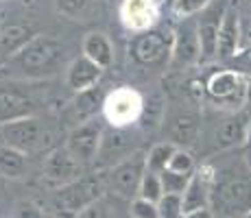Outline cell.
Listing matches in <instances>:
<instances>
[{"instance_id": "16", "label": "cell", "mask_w": 251, "mask_h": 218, "mask_svg": "<svg viewBox=\"0 0 251 218\" xmlns=\"http://www.w3.org/2000/svg\"><path fill=\"white\" fill-rule=\"evenodd\" d=\"M35 103L16 90H0V124L33 114Z\"/></svg>"}, {"instance_id": "34", "label": "cell", "mask_w": 251, "mask_h": 218, "mask_svg": "<svg viewBox=\"0 0 251 218\" xmlns=\"http://www.w3.org/2000/svg\"><path fill=\"white\" fill-rule=\"evenodd\" d=\"M183 218H214L210 207H205V210H197V212H190V214H183Z\"/></svg>"}, {"instance_id": "30", "label": "cell", "mask_w": 251, "mask_h": 218, "mask_svg": "<svg viewBox=\"0 0 251 218\" xmlns=\"http://www.w3.org/2000/svg\"><path fill=\"white\" fill-rule=\"evenodd\" d=\"M207 4H210V0H175V2H173V11L186 20V18L199 13L201 9H205Z\"/></svg>"}, {"instance_id": "23", "label": "cell", "mask_w": 251, "mask_h": 218, "mask_svg": "<svg viewBox=\"0 0 251 218\" xmlns=\"http://www.w3.org/2000/svg\"><path fill=\"white\" fill-rule=\"evenodd\" d=\"M216 44H219V22L205 20L199 24V48L201 59L216 57Z\"/></svg>"}, {"instance_id": "4", "label": "cell", "mask_w": 251, "mask_h": 218, "mask_svg": "<svg viewBox=\"0 0 251 218\" xmlns=\"http://www.w3.org/2000/svg\"><path fill=\"white\" fill-rule=\"evenodd\" d=\"M212 203L223 216L245 218L251 212V179L231 177L212 190Z\"/></svg>"}, {"instance_id": "11", "label": "cell", "mask_w": 251, "mask_h": 218, "mask_svg": "<svg viewBox=\"0 0 251 218\" xmlns=\"http://www.w3.org/2000/svg\"><path fill=\"white\" fill-rule=\"evenodd\" d=\"M120 18L125 26L131 31H147L157 18V2L155 0H123Z\"/></svg>"}, {"instance_id": "2", "label": "cell", "mask_w": 251, "mask_h": 218, "mask_svg": "<svg viewBox=\"0 0 251 218\" xmlns=\"http://www.w3.org/2000/svg\"><path fill=\"white\" fill-rule=\"evenodd\" d=\"M105 188H107V174H100V172L83 174L76 181L59 188L57 194L52 196L55 216L57 218H79L90 205H94L96 201L103 198Z\"/></svg>"}, {"instance_id": "7", "label": "cell", "mask_w": 251, "mask_h": 218, "mask_svg": "<svg viewBox=\"0 0 251 218\" xmlns=\"http://www.w3.org/2000/svg\"><path fill=\"white\" fill-rule=\"evenodd\" d=\"M81 166H83V164H81L68 148L57 146L44 157L42 174H44V179L48 183L64 188V186H68V183L76 181L79 177H83V174H81Z\"/></svg>"}, {"instance_id": "35", "label": "cell", "mask_w": 251, "mask_h": 218, "mask_svg": "<svg viewBox=\"0 0 251 218\" xmlns=\"http://www.w3.org/2000/svg\"><path fill=\"white\" fill-rule=\"evenodd\" d=\"M245 218H251V212H249V214H247V216H245Z\"/></svg>"}, {"instance_id": "6", "label": "cell", "mask_w": 251, "mask_h": 218, "mask_svg": "<svg viewBox=\"0 0 251 218\" xmlns=\"http://www.w3.org/2000/svg\"><path fill=\"white\" fill-rule=\"evenodd\" d=\"M147 172V155L131 153L127 159L118 162L107 174V186L112 188L118 196L131 198L140 192V183Z\"/></svg>"}, {"instance_id": "15", "label": "cell", "mask_w": 251, "mask_h": 218, "mask_svg": "<svg viewBox=\"0 0 251 218\" xmlns=\"http://www.w3.org/2000/svg\"><path fill=\"white\" fill-rule=\"evenodd\" d=\"M251 131V122L247 114H236L231 118L223 120L221 127L214 133V144L216 148H234L245 144V140L249 138Z\"/></svg>"}, {"instance_id": "10", "label": "cell", "mask_w": 251, "mask_h": 218, "mask_svg": "<svg viewBox=\"0 0 251 218\" xmlns=\"http://www.w3.org/2000/svg\"><path fill=\"white\" fill-rule=\"evenodd\" d=\"M173 48L168 46V40L164 37V33H155V31H149L142 33L133 40L131 52H133V59L142 66H155L164 61L168 57Z\"/></svg>"}, {"instance_id": "19", "label": "cell", "mask_w": 251, "mask_h": 218, "mask_svg": "<svg viewBox=\"0 0 251 218\" xmlns=\"http://www.w3.org/2000/svg\"><path fill=\"white\" fill-rule=\"evenodd\" d=\"M129 133L125 129H114L112 133H103V142H100V153L99 157L103 159H114V157H120L127 159L131 155V144H129Z\"/></svg>"}, {"instance_id": "18", "label": "cell", "mask_w": 251, "mask_h": 218, "mask_svg": "<svg viewBox=\"0 0 251 218\" xmlns=\"http://www.w3.org/2000/svg\"><path fill=\"white\" fill-rule=\"evenodd\" d=\"M207 92H210V96H214L219 100H231L236 94L245 92L243 76L231 70L214 72L210 76V81H207Z\"/></svg>"}, {"instance_id": "33", "label": "cell", "mask_w": 251, "mask_h": 218, "mask_svg": "<svg viewBox=\"0 0 251 218\" xmlns=\"http://www.w3.org/2000/svg\"><path fill=\"white\" fill-rule=\"evenodd\" d=\"M79 218H109V207L105 205V201L100 198V201H96L94 205H90Z\"/></svg>"}, {"instance_id": "26", "label": "cell", "mask_w": 251, "mask_h": 218, "mask_svg": "<svg viewBox=\"0 0 251 218\" xmlns=\"http://www.w3.org/2000/svg\"><path fill=\"white\" fill-rule=\"evenodd\" d=\"M140 198H147L151 203H160V198L164 196V186H162V177L157 172H151L147 170L142 177V183H140V192H138Z\"/></svg>"}, {"instance_id": "21", "label": "cell", "mask_w": 251, "mask_h": 218, "mask_svg": "<svg viewBox=\"0 0 251 218\" xmlns=\"http://www.w3.org/2000/svg\"><path fill=\"white\" fill-rule=\"evenodd\" d=\"M199 133V118L195 114H179L171 122V142L177 148H181V144H192Z\"/></svg>"}, {"instance_id": "25", "label": "cell", "mask_w": 251, "mask_h": 218, "mask_svg": "<svg viewBox=\"0 0 251 218\" xmlns=\"http://www.w3.org/2000/svg\"><path fill=\"white\" fill-rule=\"evenodd\" d=\"M55 7L61 16L70 20H88L92 11V0H55Z\"/></svg>"}, {"instance_id": "31", "label": "cell", "mask_w": 251, "mask_h": 218, "mask_svg": "<svg viewBox=\"0 0 251 218\" xmlns=\"http://www.w3.org/2000/svg\"><path fill=\"white\" fill-rule=\"evenodd\" d=\"M131 216L133 218H160V212H157V205L147 198H133L131 203Z\"/></svg>"}, {"instance_id": "24", "label": "cell", "mask_w": 251, "mask_h": 218, "mask_svg": "<svg viewBox=\"0 0 251 218\" xmlns=\"http://www.w3.org/2000/svg\"><path fill=\"white\" fill-rule=\"evenodd\" d=\"M175 151H177V146L173 142H160V144H155V146H153L151 151H149V155H147V170L157 172V174L164 172Z\"/></svg>"}, {"instance_id": "12", "label": "cell", "mask_w": 251, "mask_h": 218, "mask_svg": "<svg viewBox=\"0 0 251 218\" xmlns=\"http://www.w3.org/2000/svg\"><path fill=\"white\" fill-rule=\"evenodd\" d=\"M173 61L177 66H190L192 61L201 59L199 48V26H192L190 22H183L177 28L175 44H173Z\"/></svg>"}, {"instance_id": "8", "label": "cell", "mask_w": 251, "mask_h": 218, "mask_svg": "<svg viewBox=\"0 0 251 218\" xmlns=\"http://www.w3.org/2000/svg\"><path fill=\"white\" fill-rule=\"evenodd\" d=\"M103 127H100L96 120H88V122L76 124L70 131L66 148L79 159L81 164L92 162V159L99 157L100 153V142H103Z\"/></svg>"}, {"instance_id": "17", "label": "cell", "mask_w": 251, "mask_h": 218, "mask_svg": "<svg viewBox=\"0 0 251 218\" xmlns=\"http://www.w3.org/2000/svg\"><path fill=\"white\" fill-rule=\"evenodd\" d=\"M83 55L88 57L90 61H94L99 68H109L114 61V46L109 42V37L105 33H99V31H92L83 37Z\"/></svg>"}, {"instance_id": "29", "label": "cell", "mask_w": 251, "mask_h": 218, "mask_svg": "<svg viewBox=\"0 0 251 218\" xmlns=\"http://www.w3.org/2000/svg\"><path fill=\"white\" fill-rule=\"evenodd\" d=\"M162 177V186H164V194H183L190 177H183V174H175L171 170L160 172Z\"/></svg>"}, {"instance_id": "1", "label": "cell", "mask_w": 251, "mask_h": 218, "mask_svg": "<svg viewBox=\"0 0 251 218\" xmlns=\"http://www.w3.org/2000/svg\"><path fill=\"white\" fill-rule=\"evenodd\" d=\"M61 61L64 44L52 35H35L9 64L20 76H48L59 70Z\"/></svg>"}, {"instance_id": "22", "label": "cell", "mask_w": 251, "mask_h": 218, "mask_svg": "<svg viewBox=\"0 0 251 218\" xmlns=\"http://www.w3.org/2000/svg\"><path fill=\"white\" fill-rule=\"evenodd\" d=\"M26 172V155L0 142V174L7 179H20Z\"/></svg>"}, {"instance_id": "14", "label": "cell", "mask_w": 251, "mask_h": 218, "mask_svg": "<svg viewBox=\"0 0 251 218\" xmlns=\"http://www.w3.org/2000/svg\"><path fill=\"white\" fill-rule=\"evenodd\" d=\"M100 74H103V68H99L94 61H90L85 55H81V57H76L68 66V70H66V83H68L70 90L81 94V92L96 87Z\"/></svg>"}, {"instance_id": "13", "label": "cell", "mask_w": 251, "mask_h": 218, "mask_svg": "<svg viewBox=\"0 0 251 218\" xmlns=\"http://www.w3.org/2000/svg\"><path fill=\"white\" fill-rule=\"evenodd\" d=\"M238 35H240V18L234 4L225 7L223 16L219 22V44H216V57L229 59L236 55L238 48Z\"/></svg>"}, {"instance_id": "32", "label": "cell", "mask_w": 251, "mask_h": 218, "mask_svg": "<svg viewBox=\"0 0 251 218\" xmlns=\"http://www.w3.org/2000/svg\"><path fill=\"white\" fill-rule=\"evenodd\" d=\"M16 218H44V214H42V207L35 205L33 201H22L18 203Z\"/></svg>"}, {"instance_id": "5", "label": "cell", "mask_w": 251, "mask_h": 218, "mask_svg": "<svg viewBox=\"0 0 251 218\" xmlns=\"http://www.w3.org/2000/svg\"><path fill=\"white\" fill-rule=\"evenodd\" d=\"M144 100L131 87H118L105 96L103 103V116L114 129H125L133 124L142 116Z\"/></svg>"}, {"instance_id": "27", "label": "cell", "mask_w": 251, "mask_h": 218, "mask_svg": "<svg viewBox=\"0 0 251 218\" xmlns=\"http://www.w3.org/2000/svg\"><path fill=\"white\" fill-rule=\"evenodd\" d=\"M166 170H171L175 174H183V177H192V172H195V159H192V155L188 151L177 148V151L173 153L171 162H168Z\"/></svg>"}, {"instance_id": "28", "label": "cell", "mask_w": 251, "mask_h": 218, "mask_svg": "<svg viewBox=\"0 0 251 218\" xmlns=\"http://www.w3.org/2000/svg\"><path fill=\"white\" fill-rule=\"evenodd\" d=\"M160 218H183V201L181 194H164L157 203Z\"/></svg>"}, {"instance_id": "20", "label": "cell", "mask_w": 251, "mask_h": 218, "mask_svg": "<svg viewBox=\"0 0 251 218\" xmlns=\"http://www.w3.org/2000/svg\"><path fill=\"white\" fill-rule=\"evenodd\" d=\"M33 40V33L24 24H9L0 28V52L4 55H16L20 52L28 42Z\"/></svg>"}, {"instance_id": "9", "label": "cell", "mask_w": 251, "mask_h": 218, "mask_svg": "<svg viewBox=\"0 0 251 218\" xmlns=\"http://www.w3.org/2000/svg\"><path fill=\"white\" fill-rule=\"evenodd\" d=\"M212 183H214V174H212L210 166H203L192 172L190 181H188L186 190H183V194H181L183 214H190V212H197V210H205L212 198V190H214Z\"/></svg>"}, {"instance_id": "3", "label": "cell", "mask_w": 251, "mask_h": 218, "mask_svg": "<svg viewBox=\"0 0 251 218\" xmlns=\"http://www.w3.org/2000/svg\"><path fill=\"white\" fill-rule=\"evenodd\" d=\"M0 142L20 153H35L50 142V131L40 118L26 116L0 124Z\"/></svg>"}]
</instances>
